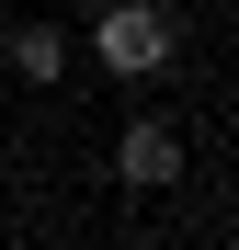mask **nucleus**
Wrapping results in <instances>:
<instances>
[{
	"label": "nucleus",
	"instance_id": "3",
	"mask_svg": "<svg viewBox=\"0 0 239 250\" xmlns=\"http://www.w3.org/2000/svg\"><path fill=\"white\" fill-rule=\"evenodd\" d=\"M0 57H12V80L57 91V80H68V34H57V23H12V34H0Z\"/></svg>",
	"mask_w": 239,
	"mask_h": 250
},
{
	"label": "nucleus",
	"instance_id": "2",
	"mask_svg": "<svg viewBox=\"0 0 239 250\" xmlns=\"http://www.w3.org/2000/svg\"><path fill=\"white\" fill-rule=\"evenodd\" d=\"M114 171H126L137 193H171V182H182V137H171V114H137V125H114Z\"/></svg>",
	"mask_w": 239,
	"mask_h": 250
},
{
	"label": "nucleus",
	"instance_id": "1",
	"mask_svg": "<svg viewBox=\"0 0 239 250\" xmlns=\"http://www.w3.org/2000/svg\"><path fill=\"white\" fill-rule=\"evenodd\" d=\"M91 57H103L114 80H159V68L182 57V34H171L159 0H103V12H91Z\"/></svg>",
	"mask_w": 239,
	"mask_h": 250
}]
</instances>
